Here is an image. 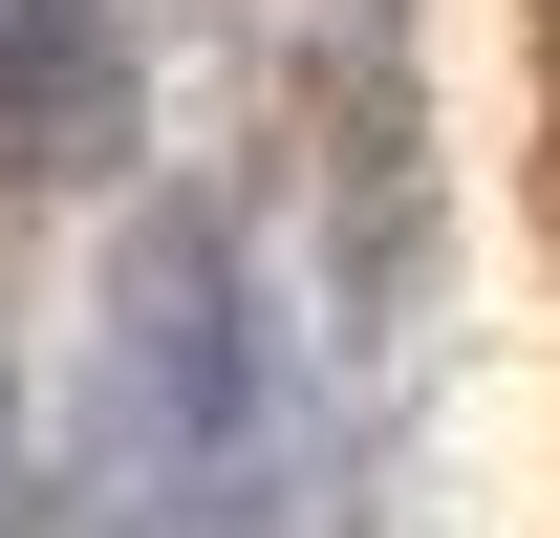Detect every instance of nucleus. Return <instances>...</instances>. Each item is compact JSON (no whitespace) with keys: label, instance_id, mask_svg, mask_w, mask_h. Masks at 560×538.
Instances as JSON below:
<instances>
[{"label":"nucleus","instance_id":"obj_1","mask_svg":"<svg viewBox=\"0 0 560 538\" xmlns=\"http://www.w3.org/2000/svg\"><path fill=\"white\" fill-rule=\"evenodd\" d=\"M108 151H130L108 0H0V173H108Z\"/></svg>","mask_w":560,"mask_h":538}]
</instances>
